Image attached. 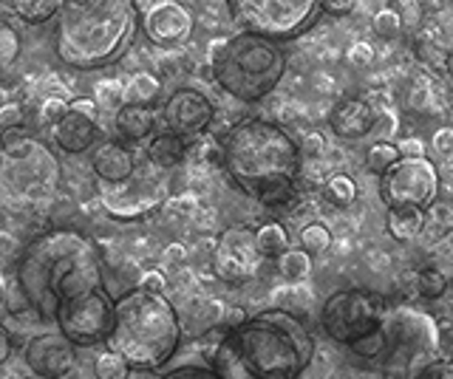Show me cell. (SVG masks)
<instances>
[{
  "instance_id": "obj_12",
  "label": "cell",
  "mask_w": 453,
  "mask_h": 379,
  "mask_svg": "<svg viewBox=\"0 0 453 379\" xmlns=\"http://www.w3.org/2000/svg\"><path fill=\"white\" fill-rule=\"evenodd\" d=\"M258 246H255V230L250 227H226L219 235L216 252H212V272L230 286H241L255 277L258 269Z\"/></svg>"
},
{
  "instance_id": "obj_21",
  "label": "cell",
  "mask_w": 453,
  "mask_h": 379,
  "mask_svg": "<svg viewBox=\"0 0 453 379\" xmlns=\"http://www.w3.org/2000/svg\"><path fill=\"white\" fill-rule=\"evenodd\" d=\"M386 230L394 241L408 244L425 230V209L419 207H388L386 213Z\"/></svg>"
},
{
  "instance_id": "obj_33",
  "label": "cell",
  "mask_w": 453,
  "mask_h": 379,
  "mask_svg": "<svg viewBox=\"0 0 453 379\" xmlns=\"http://www.w3.org/2000/svg\"><path fill=\"white\" fill-rule=\"evenodd\" d=\"M372 32L382 40H396L403 34V15L394 6L380 9L374 20H372Z\"/></svg>"
},
{
  "instance_id": "obj_50",
  "label": "cell",
  "mask_w": 453,
  "mask_h": 379,
  "mask_svg": "<svg viewBox=\"0 0 453 379\" xmlns=\"http://www.w3.org/2000/svg\"><path fill=\"white\" fill-rule=\"evenodd\" d=\"M162 258L167 266H179V263H184V258H188V249H184L181 244H170V246H165Z\"/></svg>"
},
{
  "instance_id": "obj_3",
  "label": "cell",
  "mask_w": 453,
  "mask_h": 379,
  "mask_svg": "<svg viewBox=\"0 0 453 379\" xmlns=\"http://www.w3.org/2000/svg\"><path fill=\"white\" fill-rule=\"evenodd\" d=\"M221 167L241 193L266 209L287 213L301 201V145L273 119L250 117L235 122L221 139Z\"/></svg>"
},
{
  "instance_id": "obj_8",
  "label": "cell",
  "mask_w": 453,
  "mask_h": 379,
  "mask_svg": "<svg viewBox=\"0 0 453 379\" xmlns=\"http://www.w3.org/2000/svg\"><path fill=\"white\" fill-rule=\"evenodd\" d=\"M0 178L14 199L26 204L49 201L60 187V159L42 139L32 136L26 128L0 136Z\"/></svg>"
},
{
  "instance_id": "obj_48",
  "label": "cell",
  "mask_w": 453,
  "mask_h": 379,
  "mask_svg": "<svg viewBox=\"0 0 453 379\" xmlns=\"http://www.w3.org/2000/svg\"><path fill=\"white\" fill-rule=\"evenodd\" d=\"M428 209H431V218L439 224V227H445V232L453 227V213H450V207H448V204H436V201H434Z\"/></svg>"
},
{
  "instance_id": "obj_34",
  "label": "cell",
  "mask_w": 453,
  "mask_h": 379,
  "mask_svg": "<svg viewBox=\"0 0 453 379\" xmlns=\"http://www.w3.org/2000/svg\"><path fill=\"white\" fill-rule=\"evenodd\" d=\"M94 94H96V105H103V108H108V110H117V108H122L125 105V86H119L117 80H99L96 82V88H94Z\"/></svg>"
},
{
  "instance_id": "obj_44",
  "label": "cell",
  "mask_w": 453,
  "mask_h": 379,
  "mask_svg": "<svg viewBox=\"0 0 453 379\" xmlns=\"http://www.w3.org/2000/svg\"><path fill=\"white\" fill-rule=\"evenodd\" d=\"M323 150H326V139H323V133H318V131L306 133L303 145H301V153H303V156L318 159V156H323Z\"/></svg>"
},
{
  "instance_id": "obj_53",
  "label": "cell",
  "mask_w": 453,
  "mask_h": 379,
  "mask_svg": "<svg viewBox=\"0 0 453 379\" xmlns=\"http://www.w3.org/2000/svg\"><path fill=\"white\" fill-rule=\"evenodd\" d=\"M12 100H14V88H12V86H6V82L0 80V108L9 105Z\"/></svg>"
},
{
  "instance_id": "obj_27",
  "label": "cell",
  "mask_w": 453,
  "mask_h": 379,
  "mask_svg": "<svg viewBox=\"0 0 453 379\" xmlns=\"http://www.w3.org/2000/svg\"><path fill=\"white\" fill-rule=\"evenodd\" d=\"M91 365H94L96 379H127L131 376V365H127L117 351L108 348V345H99Z\"/></svg>"
},
{
  "instance_id": "obj_38",
  "label": "cell",
  "mask_w": 453,
  "mask_h": 379,
  "mask_svg": "<svg viewBox=\"0 0 453 379\" xmlns=\"http://www.w3.org/2000/svg\"><path fill=\"white\" fill-rule=\"evenodd\" d=\"M159 379H221L210 365H179L173 371H165Z\"/></svg>"
},
{
  "instance_id": "obj_20",
  "label": "cell",
  "mask_w": 453,
  "mask_h": 379,
  "mask_svg": "<svg viewBox=\"0 0 453 379\" xmlns=\"http://www.w3.org/2000/svg\"><path fill=\"white\" fill-rule=\"evenodd\" d=\"M113 131L122 142H142L156 133V110L150 105H134L125 102L113 110Z\"/></svg>"
},
{
  "instance_id": "obj_35",
  "label": "cell",
  "mask_w": 453,
  "mask_h": 379,
  "mask_svg": "<svg viewBox=\"0 0 453 379\" xmlns=\"http://www.w3.org/2000/svg\"><path fill=\"white\" fill-rule=\"evenodd\" d=\"M431 34L442 43L445 51L453 49V9H439L431 15Z\"/></svg>"
},
{
  "instance_id": "obj_28",
  "label": "cell",
  "mask_w": 453,
  "mask_h": 379,
  "mask_svg": "<svg viewBox=\"0 0 453 379\" xmlns=\"http://www.w3.org/2000/svg\"><path fill=\"white\" fill-rule=\"evenodd\" d=\"M323 199L334 207H351L357 199V181L346 173H334L323 181Z\"/></svg>"
},
{
  "instance_id": "obj_13",
  "label": "cell",
  "mask_w": 453,
  "mask_h": 379,
  "mask_svg": "<svg viewBox=\"0 0 453 379\" xmlns=\"http://www.w3.org/2000/svg\"><path fill=\"white\" fill-rule=\"evenodd\" d=\"M142 11V32L159 49H176L188 43L196 18L179 0H136Z\"/></svg>"
},
{
  "instance_id": "obj_52",
  "label": "cell",
  "mask_w": 453,
  "mask_h": 379,
  "mask_svg": "<svg viewBox=\"0 0 453 379\" xmlns=\"http://www.w3.org/2000/svg\"><path fill=\"white\" fill-rule=\"evenodd\" d=\"M414 6L422 11V15H434V11L442 9V0H414Z\"/></svg>"
},
{
  "instance_id": "obj_10",
  "label": "cell",
  "mask_w": 453,
  "mask_h": 379,
  "mask_svg": "<svg viewBox=\"0 0 453 379\" xmlns=\"http://www.w3.org/2000/svg\"><path fill=\"white\" fill-rule=\"evenodd\" d=\"M439 195V171L431 159H400L380 176V201L386 207L428 209Z\"/></svg>"
},
{
  "instance_id": "obj_36",
  "label": "cell",
  "mask_w": 453,
  "mask_h": 379,
  "mask_svg": "<svg viewBox=\"0 0 453 379\" xmlns=\"http://www.w3.org/2000/svg\"><path fill=\"white\" fill-rule=\"evenodd\" d=\"M18 128H26V108L18 96H14L9 105L0 108V136L9 131H18Z\"/></svg>"
},
{
  "instance_id": "obj_17",
  "label": "cell",
  "mask_w": 453,
  "mask_h": 379,
  "mask_svg": "<svg viewBox=\"0 0 453 379\" xmlns=\"http://www.w3.org/2000/svg\"><path fill=\"white\" fill-rule=\"evenodd\" d=\"M99 139V119L82 114V110L71 108L63 114V119L51 125V142L68 156H80V153L91 150Z\"/></svg>"
},
{
  "instance_id": "obj_4",
  "label": "cell",
  "mask_w": 453,
  "mask_h": 379,
  "mask_svg": "<svg viewBox=\"0 0 453 379\" xmlns=\"http://www.w3.org/2000/svg\"><path fill=\"white\" fill-rule=\"evenodd\" d=\"M139 26L136 0H63L54 26V54L77 72L105 68L131 49Z\"/></svg>"
},
{
  "instance_id": "obj_26",
  "label": "cell",
  "mask_w": 453,
  "mask_h": 379,
  "mask_svg": "<svg viewBox=\"0 0 453 379\" xmlns=\"http://www.w3.org/2000/svg\"><path fill=\"white\" fill-rule=\"evenodd\" d=\"M278 272L287 284H303L311 275V255L306 249H287L278 258Z\"/></svg>"
},
{
  "instance_id": "obj_47",
  "label": "cell",
  "mask_w": 453,
  "mask_h": 379,
  "mask_svg": "<svg viewBox=\"0 0 453 379\" xmlns=\"http://www.w3.org/2000/svg\"><path fill=\"white\" fill-rule=\"evenodd\" d=\"M320 9L326 15H334V18H343L354 9V0H320Z\"/></svg>"
},
{
  "instance_id": "obj_16",
  "label": "cell",
  "mask_w": 453,
  "mask_h": 379,
  "mask_svg": "<svg viewBox=\"0 0 453 379\" xmlns=\"http://www.w3.org/2000/svg\"><path fill=\"white\" fill-rule=\"evenodd\" d=\"M91 171L99 185H122L136 176V156L122 139H105V142L94 145Z\"/></svg>"
},
{
  "instance_id": "obj_40",
  "label": "cell",
  "mask_w": 453,
  "mask_h": 379,
  "mask_svg": "<svg viewBox=\"0 0 453 379\" xmlns=\"http://www.w3.org/2000/svg\"><path fill=\"white\" fill-rule=\"evenodd\" d=\"M374 57H377V51H374L372 43H365V40H357V43H351L349 51H346V60L354 68H368V65L374 63Z\"/></svg>"
},
{
  "instance_id": "obj_6",
  "label": "cell",
  "mask_w": 453,
  "mask_h": 379,
  "mask_svg": "<svg viewBox=\"0 0 453 379\" xmlns=\"http://www.w3.org/2000/svg\"><path fill=\"white\" fill-rule=\"evenodd\" d=\"M210 72L224 94L238 102H261L273 94L287 74V51L280 40L238 32L210 49Z\"/></svg>"
},
{
  "instance_id": "obj_11",
  "label": "cell",
  "mask_w": 453,
  "mask_h": 379,
  "mask_svg": "<svg viewBox=\"0 0 453 379\" xmlns=\"http://www.w3.org/2000/svg\"><path fill=\"white\" fill-rule=\"evenodd\" d=\"M167 199V185L162 178H142L139 173L122 185H99V204L117 221H139Z\"/></svg>"
},
{
  "instance_id": "obj_22",
  "label": "cell",
  "mask_w": 453,
  "mask_h": 379,
  "mask_svg": "<svg viewBox=\"0 0 453 379\" xmlns=\"http://www.w3.org/2000/svg\"><path fill=\"white\" fill-rule=\"evenodd\" d=\"M255 246H258V255L261 258L278 261L283 252L292 246L289 230L283 227L280 221H264V224H258V227H255Z\"/></svg>"
},
{
  "instance_id": "obj_51",
  "label": "cell",
  "mask_w": 453,
  "mask_h": 379,
  "mask_svg": "<svg viewBox=\"0 0 453 379\" xmlns=\"http://www.w3.org/2000/svg\"><path fill=\"white\" fill-rule=\"evenodd\" d=\"M71 108H77V110H82V114L99 119V105L94 100H74V102H71Z\"/></svg>"
},
{
  "instance_id": "obj_23",
  "label": "cell",
  "mask_w": 453,
  "mask_h": 379,
  "mask_svg": "<svg viewBox=\"0 0 453 379\" xmlns=\"http://www.w3.org/2000/svg\"><path fill=\"white\" fill-rule=\"evenodd\" d=\"M411 49H414V57L422 63L425 72H434V74H445V57L448 51L442 49V43L431 34V29H422L414 34V43H411Z\"/></svg>"
},
{
  "instance_id": "obj_39",
  "label": "cell",
  "mask_w": 453,
  "mask_h": 379,
  "mask_svg": "<svg viewBox=\"0 0 453 379\" xmlns=\"http://www.w3.org/2000/svg\"><path fill=\"white\" fill-rule=\"evenodd\" d=\"M68 105H71V102L65 100V96H49V100H42V105H40V119L51 128V125H57V122L63 119V114L68 110Z\"/></svg>"
},
{
  "instance_id": "obj_29",
  "label": "cell",
  "mask_w": 453,
  "mask_h": 379,
  "mask_svg": "<svg viewBox=\"0 0 453 379\" xmlns=\"http://www.w3.org/2000/svg\"><path fill=\"white\" fill-rule=\"evenodd\" d=\"M20 51H23L20 32L14 29L12 23L0 20V72H6V68H12L14 63H18Z\"/></svg>"
},
{
  "instance_id": "obj_42",
  "label": "cell",
  "mask_w": 453,
  "mask_h": 379,
  "mask_svg": "<svg viewBox=\"0 0 453 379\" xmlns=\"http://www.w3.org/2000/svg\"><path fill=\"white\" fill-rule=\"evenodd\" d=\"M417 379H453V360H431Z\"/></svg>"
},
{
  "instance_id": "obj_41",
  "label": "cell",
  "mask_w": 453,
  "mask_h": 379,
  "mask_svg": "<svg viewBox=\"0 0 453 379\" xmlns=\"http://www.w3.org/2000/svg\"><path fill=\"white\" fill-rule=\"evenodd\" d=\"M436 159L442 162H453V128H439L431 139Z\"/></svg>"
},
{
  "instance_id": "obj_49",
  "label": "cell",
  "mask_w": 453,
  "mask_h": 379,
  "mask_svg": "<svg viewBox=\"0 0 453 379\" xmlns=\"http://www.w3.org/2000/svg\"><path fill=\"white\" fill-rule=\"evenodd\" d=\"M428 105H431V94H428V86H425V82L419 86V82H417L414 91H411V108H414V110H425Z\"/></svg>"
},
{
  "instance_id": "obj_2",
  "label": "cell",
  "mask_w": 453,
  "mask_h": 379,
  "mask_svg": "<svg viewBox=\"0 0 453 379\" xmlns=\"http://www.w3.org/2000/svg\"><path fill=\"white\" fill-rule=\"evenodd\" d=\"M315 360V337L287 308H264L226 326L210 351L221 379H301Z\"/></svg>"
},
{
  "instance_id": "obj_30",
  "label": "cell",
  "mask_w": 453,
  "mask_h": 379,
  "mask_svg": "<svg viewBox=\"0 0 453 379\" xmlns=\"http://www.w3.org/2000/svg\"><path fill=\"white\" fill-rule=\"evenodd\" d=\"M448 292V277L436 266H425L417 272V294L425 300H439Z\"/></svg>"
},
{
  "instance_id": "obj_14",
  "label": "cell",
  "mask_w": 453,
  "mask_h": 379,
  "mask_svg": "<svg viewBox=\"0 0 453 379\" xmlns=\"http://www.w3.org/2000/svg\"><path fill=\"white\" fill-rule=\"evenodd\" d=\"M159 119L165 131L196 139L210 128L212 119H216V105H212V100L204 91L181 86L173 94H167V100L159 110Z\"/></svg>"
},
{
  "instance_id": "obj_7",
  "label": "cell",
  "mask_w": 453,
  "mask_h": 379,
  "mask_svg": "<svg viewBox=\"0 0 453 379\" xmlns=\"http://www.w3.org/2000/svg\"><path fill=\"white\" fill-rule=\"evenodd\" d=\"M388 300L368 289H340L326 298L320 326L326 337L351 348L363 360H377L388 351Z\"/></svg>"
},
{
  "instance_id": "obj_15",
  "label": "cell",
  "mask_w": 453,
  "mask_h": 379,
  "mask_svg": "<svg viewBox=\"0 0 453 379\" xmlns=\"http://www.w3.org/2000/svg\"><path fill=\"white\" fill-rule=\"evenodd\" d=\"M23 365L37 379H65L77 368V345L63 331L37 334L23 345Z\"/></svg>"
},
{
  "instance_id": "obj_31",
  "label": "cell",
  "mask_w": 453,
  "mask_h": 379,
  "mask_svg": "<svg viewBox=\"0 0 453 379\" xmlns=\"http://www.w3.org/2000/svg\"><path fill=\"white\" fill-rule=\"evenodd\" d=\"M332 246V230L320 221H309L301 230V249H306L309 255H323Z\"/></svg>"
},
{
  "instance_id": "obj_18",
  "label": "cell",
  "mask_w": 453,
  "mask_h": 379,
  "mask_svg": "<svg viewBox=\"0 0 453 379\" xmlns=\"http://www.w3.org/2000/svg\"><path fill=\"white\" fill-rule=\"evenodd\" d=\"M374 122H377V110L363 96H343V100L334 102L329 114L332 133L340 139H363L372 133Z\"/></svg>"
},
{
  "instance_id": "obj_9",
  "label": "cell",
  "mask_w": 453,
  "mask_h": 379,
  "mask_svg": "<svg viewBox=\"0 0 453 379\" xmlns=\"http://www.w3.org/2000/svg\"><path fill=\"white\" fill-rule=\"evenodd\" d=\"M230 18L241 32L273 40H295L320 18V0H226Z\"/></svg>"
},
{
  "instance_id": "obj_24",
  "label": "cell",
  "mask_w": 453,
  "mask_h": 379,
  "mask_svg": "<svg viewBox=\"0 0 453 379\" xmlns=\"http://www.w3.org/2000/svg\"><path fill=\"white\" fill-rule=\"evenodd\" d=\"M63 0H12V11L28 26H42L60 15Z\"/></svg>"
},
{
  "instance_id": "obj_54",
  "label": "cell",
  "mask_w": 453,
  "mask_h": 379,
  "mask_svg": "<svg viewBox=\"0 0 453 379\" xmlns=\"http://www.w3.org/2000/svg\"><path fill=\"white\" fill-rule=\"evenodd\" d=\"M445 77L453 82V49L448 51V57H445Z\"/></svg>"
},
{
  "instance_id": "obj_55",
  "label": "cell",
  "mask_w": 453,
  "mask_h": 379,
  "mask_svg": "<svg viewBox=\"0 0 453 379\" xmlns=\"http://www.w3.org/2000/svg\"><path fill=\"white\" fill-rule=\"evenodd\" d=\"M448 312H450V317H453V298L448 300Z\"/></svg>"
},
{
  "instance_id": "obj_45",
  "label": "cell",
  "mask_w": 453,
  "mask_h": 379,
  "mask_svg": "<svg viewBox=\"0 0 453 379\" xmlns=\"http://www.w3.org/2000/svg\"><path fill=\"white\" fill-rule=\"evenodd\" d=\"M139 286H142V289H148V292H165L167 277H165V272H159V269H148V272H142Z\"/></svg>"
},
{
  "instance_id": "obj_37",
  "label": "cell",
  "mask_w": 453,
  "mask_h": 379,
  "mask_svg": "<svg viewBox=\"0 0 453 379\" xmlns=\"http://www.w3.org/2000/svg\"><path fill=\"white\" fill-rule=\"evenodd\" d=\"M400 133V119H396L391 110H377V122H374V128L368 136H374L377 142H391V139Z\"/></svg>"
},
{
  "instance_id": "obj_19",
  "label": "cell",
  "mask_w": 453,
  "mask_h": 379,
  "mask_svg": "<svg viewBox=\"0 0 453 379\" xmlns=\"http://www.w3.org/2000/svg\"><path fill=\"white\" fill-rule=\"evenodd\" d=\"M188 156H190V139L188 136H179L173 131L162 128L148 139L145 159L150 162L153 171H173V167H179Z\"/></svg>"
},
{
  "instance_id": "obj_5",
  "label": "cell",
  "mask_w": 453,
  "mask_h": 379,
  "mask_svg": "<svg viewBox=\"0 0 453 379\" xmlns=\"http://www.w3.org/2000/svg\"><path fill=\"white\" fill-rule=\"evenodd\" d=\"M181 317L165 292L127 289L113 300V329L108 348L131 365V371H159L181 345Z\"/></svg>"
},
{
  "instance_id": "obj_43",
  "label": "cell",
  "mask_w": 453,
  "mask_h": 379,
  "mask_svg": "<svg viewBox=\"0 0 453 379\" xmlns=\"http://www.w3.org/2000/svg\"><path fill=\"white\" fill-rule=\"evenodd\" d=\"M396 150H400V159H419V156H425V142L417 136H408V139H400V142H396Z\"/></svg>"
},
{
  "instance_id": "obj_1",
  "label": "cell",
  "mask_w": 453,
  "mask_h": 379,
  "mask_svg": "<svg viewBox=\"0 0 453 379\" xmlns=\"http://www.w3.org/2000/svg\"><path fill=\"white\" fill-rule=\"evenodd\" d=\"M14 277L28 308L46 322H57L77 348H99L113 329V298L105 286L103 252L82 230L51 227L28 241Z\"/></svg>"
},
{
  "instance_id": "obj_32",
  "label": "cell",
  "mask_w": 453,
  "mask_h": 379,
  "mask_svg": "<svg viewBox=\"0 0 453 379\" xmlns=\"http://www.w3.org/2000/svg\"><path fill=\"white\" fill-rule=\"evenodd\" d=\"M394 162H400V150H396L394 142H374L365 150V167L377 176L386 173Z\"/></svg>"
},
{
  "instance_id": "obj_25",
  "label": "cell",
  "mask_w": 453,
  "mask_h": 379,
  "mask_svg": "<svg viewBox=\"0 0 453 379\" xmlns=\"http://www.w3.org/2000/svg\"><path fill=\"white\" fill-rule=\"evenodd\" d=\"M162 94V80L150 72H136L131 74L125 86V102L134 105H153Z\"/></svg>"
},
{
  "instance_id": "obj_46",
  "label": "cell",
  "mask_w": 453,
  "mask_h": 379,
  "mask_svg": "<svg viewBox=\"0 0 453 379\" xmlns=\"http://www.w3.org/2000/svg\"><path fill=\"white\" fill-rule=\"evenodd\" d=\"M12 354H14V334L0 322V368L9 365Z\"/></svg>"
}]
</instances>
